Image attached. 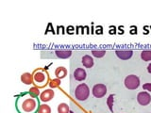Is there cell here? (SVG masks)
Wrapping results in <instances>:
<instances>
[{"instance_id": "9", "label": "cell", "mask_w": 151, "mask_h": 113, "mask_svg": "<svg viewBox=\"0 0 151 113\" xmlns=\"http://www.w3.org/2000/svg\"><path fill=\"white\" fill-rule=\"evenodd\" d=\"M81 62H82V64H83V66L85 68L91 69L93 66V59L92 56H89V55H85V56H82Z\"/></svg>"}, {"instance_id": "16", "label": "cell", "mask_w": 151, "mask_h": 113, "mask_svg": "<svg viewBox=\"0 0 151 113\" xmlns=\"http://www.w3.org/2000/svg\"><path fill=\"white\" fill-rule=\"evenodd\" d=\"M38 113H51V108L49 106L45 105H41L39 107V109H38Z\"/></svg>"}, {"instance_id": "23", "label": "cell", "mask_w": 151, "mask_h": 113, "mask_svg": "<svg viewBox=\"0 0 151 113\" xmlns=\"http://www.w3.org/2000/svg\"><path fill=\"white\" fill-rule=\"evenodd\" d=\"M96 34H99V35H101L102 33H103V28H102V26H97L96 27Z\"/></svg>"}, {"instance_id": "20", "label": "cell", "mask_w": 151, "mask_h": 113, "mask_svg": "<svg viewBox=\"0 0 151 113\" xmlns=\"http://www.w3.org/2000/svg\"><path fill=\"white\" fill-rule=\"evenodd\" d=\"M29 94H30V96L31 97H38L40 95V91H39V89H38L37 87H32L30 88L29 89Z\"/></svg>"}, {"instance_id": "29", "label": "cell", "mask_w": 151, "mask_h": 113, "mask_svg": "<svg viewBox=\"0 0 151 113\" xmlns=\"http://www.w3.org/2000/svg\"><path fill=\"white\" fill-rule=\"evenodd\" d=\"M70 113H74V111H72V110H70Z\"/></svg>"}, {"instance_id": "28", "label": "cell", "mask_w": 151, "mask_h": 113, "mask_svg": "<svg viewBox=\"0 0 151 113\" xmlns=\"http://www.w3.org/2000/svg\"><path fill=\"white\" fill-rule=\"evenodd\" d=\"M119 30H120V34H124V30H123V26L119 27Z\"/></svg>"}, {"instance_id": "2", "label": "cell", "mask_w": 151, "mask_h": 113, "mask_svg": "<svg viewBox=\"0 0 151 113\" xmlns=\"http://www.w3.org/2000/svg\"><path fill=\"white\" fill-rule=\"evenodd\" d=\"M125 86L129 89H136L140 86V78L135 74L127 75L125 78Z\"/></svg>"}, {"instance_id": "27", "label": "cell", "mask_w": 151, "mask_h": 113, "mask_svg": "<svg viewBox=\"0 0 151 113\" xmlns=\"http://www.w3.org/2000/svg\"><path fill=\"white\" fill-rule=\"evenodd\" d=\"M147 71H148L149 74H151V63L147 66Z\"/></svg>"}, {"instance_id": "1", "label": "cell", "mask_w": 151, "mask_h": 113, "mask_svg": "<svg viewBox=\"0 0 151 113\" xmlns=\"http://www.w3.org/2000/svg\"><path fill=\"white\" fill-rule=\"evenodd\" d=\"M90 95V89L85 83L79 84L76 88L75 91V97L78 101H85Z\"/></svg>"}, {"instance_id": "7", "label": "cell", "mask_w": 151, "mask_h": 113, "mask_svg": "<svg viewBox=\"0 0 151 113\" xmlns=\"http://www.w3.org/2000/svg\"><path fill=\"white\" fill-rule=\"evenodd\" d=\"M74 77L76 80H78V81H83V80H85V78L87 77L86 71H85L83 68L76 69L74 72Z\"/></svg>"}, {"instance_id": "6", "label": "cell", "mask_w": 151, "mask_h": 113, "mask_svg": "<svg viewBox=\"0 0 151 113\" xmlns=\"http://www.w3.org/2000/svg\"><path fill=\"white\" fill-rule=\"evenodd\" d=\"M115 54L120 59L126 60L131 58L132 55H133V52H132V50H116Z\"/></svg>"}, {"instance_id": "26", "label": "cell", "mask_w": 151, "mask_h": 113, "mask_svg": "<svg viewBox=\"0 0 151 113\" xmlns=\"http://www.w3.org/2000/svg\"><path fill=\"white\" fill-rule=\"evenodd\" d=\"M144 30H145V32H144L145 34H148V32H149L148 31V26H145L144 27Z\"/></svg>"}, {"instance_id": "11", "label": "cell", "mask_w": 151, "mask_h": 113, "mask_svg": "<svg viewBox=\"0 0 151 113\" xmlns=\"http://www.w3.org/2000/svg\"><path fill=\"white\" fill-rule=\"evenodd\" d=\"M55 75L57 77V78H59V79L64 78L66 75H67V70H66V68L63 67V66H60V67L56 69Z\"/></svg>"}, {"instance_id": "14", "label": "cell", "mask_w": 151, "mask_h": 113, "mask_svg": "<svg viewBox=\"0 0 151 113\" xmlns=\"http://www.w3.org/2000/svg\"><path fill=\"white\" fill-rule=\"evenodd\" d=\"M58 112L59 113H70L69 106L65 103H60L58 106Z\"/></svg>"}, {"instance_id": "8", "label": "cell", "mask_w": 151, "mask_h": 113, "mask_svg": "<svg viewBox=\"0 0 151 113\" xmlns=\"http://www.w3.org/2000/svg\"><path fill=\"white\" fill-rule=\"evenodd\" d=\"M54 91L52 89H45L41 93V100L42 102H48L52 100V98L54 97Z\"/></svg>"}, {"instance_id": "15", "label": "cell", "mask_w": 151, "mask_h": 113, "mask_svg": "<svg viewBox=\"0 0 151 113\" xmlns=\"http://www.w3.org/2000/svg\"><path fill=\"white\" fill-rule=\"evenodd\" d=\"M141 58L145 61L151 60V50H144L141 53Z\"/></svg>"}, {"instance_id": "19", "label": "cell", "mask_w": 151, "mask_h": 113, "mask_svg": "<svg viewBox=\"0 0 151 113\" xmlns=\"http://www.w3.org/2000/svg\"><path fill=\"white\" fill-rule=\"evenodd\" d=\"M60 79L59 78H55V79H52L51 81L49 82V86L50 88L52 89H56V88H58L60 87Z\"/></svg>"}, {"instance_id": "13", "label": "cell", "mask_w": 151, "mask_h": 113, "mask_svg": "<svg viewBox=\"0 0 151 113\" xmlns=\"http://www.w3.org/2000/svg\"><path fill=\"white\" fill-rule=\"evenodd\" d=\"M33 78L37 83H44L46 79V77L42 72H36L33 75Z\"/></svg>"}, {"instance_id": "30", "label": "cell", "mask_w": 151, "mask_h": 113, "mask_svg": "<svg viewBox=\"0 0 151 113\" xmlns=\"http://www.w3.org/2000/svg\"><path fill=\"white\" fill-rule=\"evenodd\" d=\"M150 29H151V27H150Z\"/></svg>"}, {"instance_id": "5", "label": "cell", "mask_w": 151, "mask_h": 113, "mask_svg": "<svg viewBox=\"0 0 151 113\" xmlns=\"http://www.w3.org/2000/svg\"><path fill=\"white\" fill-rule=\"evenodd\" d=\"M137 101L141 106H147L151 102V96L148 92H141L137 95Z\"/></svg>"}, {"instance_id": "21", "label": "cell", "mask_w": 151, "mask_h": 113, "mask_svg": "<svg viewBox=\"0 0 151 113\" xmlns=\"http://www.w3.org/2000/svg\"><path fill=\"white\" fill-rule=\"evenodd\" d=\"M143 89H145V91L151 92V83H145V84H144Z\"/></svg>"}, {"instance_id": "22", "label": "cell", "mask_w": 151, "mask_h": 113, "mask_svg": "<svg viewBox=\"0 0 151 113\" xmlns=\"http://www.w3.org/2000/svg\"><path fill=\"white\" fill-rule=\"evenodd\" d=\"M74 30H75V27L73 26H67V28H66V32L69 33V34H73Z\"/></svg>"}, {"instance_id": "3", "label": "cell", "mask_w": 151, "mask_h": 113, "mask_svg": "<svg viewBox=\"0 0 151 113\" xmlns=\"http://www.w3.org/2000/svg\"><path fill=\"white\" fill-rule=\"evenodd\" d=\"M36 106H37V103H36V101L34 100V99H33V98H27L23 102L22 108H23V110L25 112L31 113V112H33L35 110Z\"/></svg>"}, {"instance_id": "12", "label": "cell", "mask_w": 151, "mask_h": 113, "mask_svg": "<svg viewBox=\"0 0 151 113\" xmlns=\"http://www.w3.org/2000/svg\"><path fill=\"white\" fill-rule=\"evenodd\" d=\"M33 77L30 73H24L21 75V81L26 85H30L33 82Z\"/></svg>"}, {"instance_id": "24", "label": "cell", "mask_w": 151, "mask_h": 113, "mask_svg": "<svg viewBox=\"0 0 151 113\" xmlns=\"http://www.w3.org/2000/svg\"><path fill=\"white\" fill-rule=\"evenodd\" d=\"M110 28H111V30L109 31V32H110V34H116V27L115 26H111Z\"/></svg>"}, {"instance_id": "10", "label": "cell", "mask_w": 151, "mask_h": 113, "mask_svg": "<svg viewBox=\"0 0 151 113\" xmlns=\"http://www.w3.org/2000/svg\"><path fill=\"white\" fill-rule=\"evenodd\" d=\"M55 54L59 59H68L72 56V51L71 50H56Z\"/></svg>"}, {"instance_id": "17", "label": "cell", "mask_w": 151, "mask_h": 113, "mask_svg": "<svg viewBox=\"0 0 151 113\" xmlns=\"http://www.w3.org/2000/svg\"><path fill=\"white\" fill-rule=\"evenodd\" d=\"M92 54H93V56H96V58L100 59V58H102V56H105L106 51L105 50H93Z\"/></svg>"}, {"instance_id": "4", "label": "cell", "mask_w": 151, "mask_h": 113, "mask_svg": "<svg viewBox=\"0 0 151 113\" xmlns=\"http://www.w3.org/2000/svg\"><path fill=\"white\" fill-rule=\"evenodd\" d=\"M93 95L96 98H101L107 93V87L104 84H96L93 88Z\"/></svg>"}, {"instance_id": "18", "label": "cell", "mask_w": 151, "mask_h": 113, "mask_svg": "<svg viewBox=\"0 0 151 113\" xmlns=\"http://www.w3.org/2000/svg\"><path fill=\"white\" fill-rule=\"evenodd\" d=\"M113 100H114V95H113V94H111V95L109 96L108 99H107L108 107H109V108H110V110L111 112H113Z\"/></svg>"}, {"instance_id": "25", "label": "cell", "mask_w": 151, "mask_h": 113, "mask_svg": "<svg viewBox=\"0 0 151 113\" xmlns=\"http://www.w3.org/2000/svg\"><path fill=\"white\" fill-rule=\"evenodd\" d=\"M130 34H137V26H131V29L129 31Z\"/></svg>"}]
</instances>
